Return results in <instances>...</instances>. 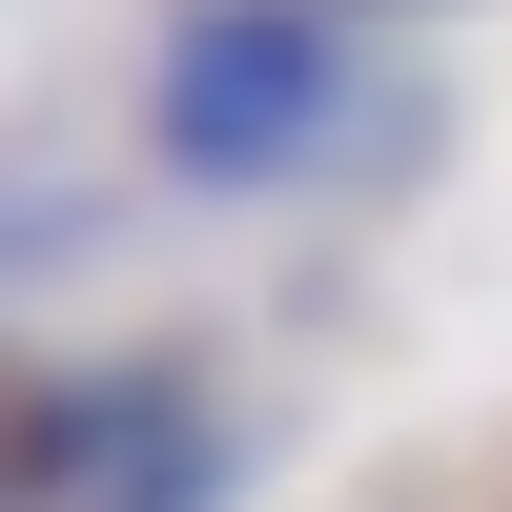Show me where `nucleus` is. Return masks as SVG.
<instances>
[{
  "mask_svg": "<svg viewBox=\"0 0 512 512\" xmlns=\"http://www.w3.org/2000/svg\"><path fill=\"white\" fill-rule=\"evenodd\" d=\"M246 431L205 349H62L21 369V431H0V492L21 512H226Z\"/></svg>",
  "mask_w": 512,
  "mask_h": 512,
  "instance_id": "nucleus-2",
  "label": "nucleus"
},
{
  "mask_svg": "<svg viewBox=\"0 0 512 512\" xmlns=\"http://www.w3.org/2000/svg\"><path fill=\"white\" fill-rule=\"evenodd\" d=\"M369 123V0H164L123 62V144L185 205H287Z\"/></svg>",
  "mask_w": 512,
  "mask_h": 512,
  "instance_id": "nucleus-1",
  "label": "nucleus"
}]
</instances>
